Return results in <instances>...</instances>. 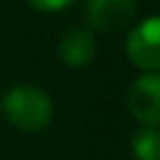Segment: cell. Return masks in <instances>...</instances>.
<instances>
[{
    "instance_id": "6da1fadb",
    "label": "cell",
    "mask_w": 160,
    "mask_h": 160,
    "mask_svg": "<svg viewBox=\"0 0 160 160\" xmlns=\"http://www.w3.org/2000/svg\"><path fill=\"white\" fill-rule=\"evenodd\" d=\"M2 115L22 132H40L52 120V102L35 85H15L2 95Z\"/></svg>"
},
{
    "instance_id": "7a4b0ae2",
    "label": "cell",
    "mask_w": 160,
    "mask_h": 160,
    "mask_svg": "<svg viewBox=\"0 0 160 160\" xmlns=\"http://www.w3.org/2000/svg\"><path fill=\"white\" fill-rule=\"evenodd\" d=\"M125 50L132 65L148 72H160V15L142 20L128 32Z\"/></svg>"
},
{
    "instance_id": "3957f363",
    "label": "cell",
    "mask_w": 160,
    "mask_h": 160,
    "mask_svg": "<svg viewBox=\"0 0 160 160\" xmlns=\"http://www.w3.org/2000/svg\"><path fill=\"white\" fill-rule=\"evenodd\" d=\"M138 0H85V25L95 32H118L132 22Z\"/></svg>"
},
{
    "instance_id": "277c9868",
    "label": "cell",
    "mask_w": 160,
    "mask_h": 160,
    "mask_svg": "<svg viewBox=\"0 0 160 160\" xmlns=\"http://www.w3.org/2000/svg\"><path fill=\"white\" fill-rule=\"evenodd\" d=\"M125 105L142 125H160V72H145L130 82Z\"/></svg>"
},
{
    "instance_id": "5b68a950",
    "label": "cell",
    "mask_w": 160,
    "mask_h": 160,
    "mask_svg": "<svg viewBox=\"0 0 160 160\" xmlns=\"http://www.w3.org/2000/svg\"><path fill=\"white\" fill-rule=\"evenodd\" d=\"M58 58L68 68H85L95 58V32L88 28H70L58 42Z\"/></svg>"
},
{
    "instance_id": "8992f818",
    "label": "cell",
    "mask_w": 160,
    "mask_h": 160,
    "mask_svg": "<svg viewBox=\"0 0 160 160\" xmlns=\"http://www.w3.org/2000/svg\"><path fill=\"white\" fill-rule=\"evenodd\" d=\"M130 150L135 160H160V125H142L132 135Z\"/></svg>"
},
{
    "instance_id": "52a82bcc",
    "label": "cell",
    "mask_w": 160,
    "mask_h": 160,
    "mask_svg": "<svg viewBox=\"0 0 160 160\" xmlns=\"http://www.w3.org/2000/svg\"><path fill=\"white\" fill-rule=\"evenodd\" d=\"M28 2L40 12H58V10H65L68 5H72L75 0H28Z\"/></svg>"
}]
</instances>
